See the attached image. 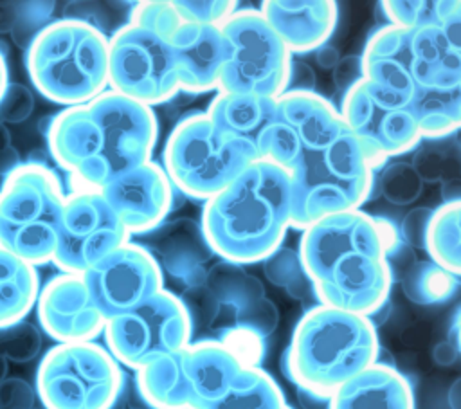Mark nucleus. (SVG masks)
Returning <instances> with one entry per match:
<instances>
[{
  "label": "nucleus",
  "instance_id": "nucleus-1",
  "mask_svg": "<svg viewBox=\"0 0 461 409\" xmlns=\"http://www.w3.org/2000/svg\"><path fill=\"white\" fill-rule=\"evenodd\" d=\"M402 243L389 220L355 209L304 227L297 252L319 304L371 317L389 299Z\"/></svg>",
  "mask_w": 461,
  "mask_h": 409
},
{
  "label": "nucleus",
  "instance_id": "nucleus-2",
  "mask_svg": "<svg viewBox=\"0 0 461 409\" xmlns=\"http://www.w3.org/2000/svg\"><path fill=\"white\" fill-rule=\"evenodd\" d=\"M45 137L50 157L68 173L74 187L99 191L151 160L158 121L149 106L106 90L56 114Z\"/></svg>",
  "mask_w": 461,
  "mask_h": 409
},
{
  "label": "nucleus",
  "instance_id": "nucleus-3",
  "mask_svg": "<svg viewBox=\"0 0 461 409\" xmlns=\"http://www.w3.org/2000/svg\"><path fill=\"white\" fill-rule=\"evenodd\" d=\"M211 250L234 265L258 263L281 247L292 227L290 177L256 160L227 187L205 200L200 220Z\"/></svg>",
  "mask_w": 461,
  "mask_h": 409
},
{
  "label": "nucleus",
  "instance_id": "nucleus-4",
  "mask_svg": "<svg viewBox=\"0 0 461 409\" xmlns=\"http://www.w3.org/2000/svg\"><path fill=\"white\" fill-rule=\"evenodd\" d=\"M295 164L292 186V227L304 229L315 220L360 209L373 195L375 169L340 114L294 130Z\"/></svg>",
  "mask_w": 461,
  "mask_h": 409
},
{
  "label": "nucleus",
  "instance_id": "nucleus-5",
  "mask_svg": "<svg viewBox=\"0 0 461 409\" xmlns=\"http://www.w3.org/2000/svg\"><path fill=\"white\" fill-rule=\"evenodd\" d=\"M378 355L380 341L371 317L317 303L297 321L283 369L295 387L331 396L378 362Z\"/></svg>",
  "mask_w": 461,
  "mask_h": 409
},
{
  "label": "nucleus",
  "instance_id": "nucleus-6",
  "mask_svg": "<svg viewBox=\"0 0 461 409\" xmlns=\"http://www.w3.org/2000/svg\"><path fill=\"white\" fill-rule=\"evenodd\" d=\"M25 67L45 99L88 103L108 90V36L83 20H52L27 45Z\"/></svg>",
  "mask_w": 461,
  "mask_h": 409
},
{
  "label": "nucleus",
  "instance_id": "nucleus-7",
  "mask_svg": "<svg viewBox=\"0 0 461 409\" xmlns=\"http://www.w3.org/2000/svg\"><path fill=\"white\" fill-rule=\"evenodd\" d=\"M256 160L259 155L250 142L216 126L203 110L184 115L173 126L162 168L175 189L205 202Z\"/></svg>",
  "mask_w": 461,
  "mask_h": 409
},
{
  "label": "nucleus",
  "instance_id": "nucleus-8",
  "mask_svg": "<svg viewBox=\"0 0 461 409\" xmlns=\"http://www.w3.org/2000/svg\"><path fill=\"white\" fill-rule=\"evenodd\" d=\"M65 191L43 162H22L0 186V247L32 267L52 261Z\"/></svg>",
  "mask_w": 461,
  "mask_h": 409
},
{
  "label": "nucleus",
  "instance_id": "nucleus-9",
  "mask_svg": "<svg viewBox=\"0 0 461 409\" xmlns=\"http://www.w3.org/2000/svg\"><path fill=\"white\" fill-rule=\"evenodd\" d=\"M124 386V371L106 346L85 341L47 350L34 391L45 409H117Z\"/></svg>",
  "mask_w": 461,
  "mask_h": 409
},
{
  "label": "nucleus",
  "instance_id": "nucleus-10",
  "mask_svg": "<svg viewBox=\"0 0 461 409\" xmlns=\"http://www.w3.org/2000/svg\"><path fill=\"white\" fill-rule=\"evenodd\" d=\"M220 31L225 58L218 92L270 99L286 92L294 58L259 9H236Z\"/></svg>",
  "mask_w": 461,
  "mask_h": 409
},
{
  "label": "nucleus",
  "instance_id": "nucleus-11",
  "mask_svg": "<svg viewBox=\"0 0 461 409\" xmlns=\"http://www.w3.org/2000/svg\"><path fill=\"white\" fill-rule=\"evenodd\" d=\"M193 323L184 301L162 288L137 308L108 319L103 328L106 350L130 369L184 350L193 341Z\"/></svg>",
  "mask_w": 461,
  "mask_h": 409
},
{
  "label": "nucleus",
  "instance_id": "nucleus-12",
  "mask_svg": "<svg viewBox=\"0 0 461 409\" xmlns=\"http://www.w3.org/2000/svg\"><path fill=\"white\" fill-rule=\"evenodd\" d=\"M108 90L149 108L173 101L180 90L167 38L131 22L117 29L108 38Z\"/></svg>",
  "mask_w": 461,
  "mask_h": 409
},
{
  "label": "nucleus",
  "instance_id": "nucleus-13",
  "mask_svg": "<svg viewBox=\"0 0 461 409\" xmlns=\"http://www.w3.org/2000/svg\"><path fill=\"white\" fill-rule=\"evenodd\" d=\"M128 240V231L101 191L74 187L65 195L52 263L61 272L85 274Z\"/></svg>",
  "mask_w": 461,
  "mask_h": 409
},
{
  "label": "nucleus",
  "instance_id": "nucleus-14",
  "mask_svg": "<svg viewBox=\"0 0 461 409\" xmlns=\"http://www.w3.org/2000/svg\"><path fill=\"white\" fill-rule=\"evenodd\" d=\"M339 112L375 171L421 142L409 106L378 94L364 79L342 94Z\"/></svg>",
  "mask_w": 461,
  "mask_h": 409
},
{
  "label": "nucleus",
  "instance_id": "nucleus-15",
  "mask_svg": "<svg viewBox=\"0 0 461 409\" xmlns=\"http://www.w3.org/2000/svg\"><path fill=\"white\" fill-rule=\"evenodd\" d=\"M81 276L104 321L137 308L164 288V274L157 259L148 247L131 240Z\"/></svg>",
  "mask_w": 461,
  "mask_h": 409
},
{
  "label": "nucleus",
  "instance_id": "nucleus-16",
  "mask_svg": "<svg viewBox=\"0 0 461 409\" xmlns=\"http://www.w3.org/2000/svg\"><path fill=\"white\" fill-rule=\"evenodd\" d=\"M128 234H148L164 223L175 205V186L164 168L149 160L99 189Z\"/></svg>",
  "mask_w": 461,
  "mask_h": 409
},
{
  "label": "nucleus",
  "instance_id": "nucleus-17",
  "mask_svg": "<svg viewBox=\"0 0 461 409\" xmlns=\"http://www.w3.org/2000/svg\"><path fill=\"white\" fill-rule=\"evenodd\" d=\"M36 314L43 332L61 342L95 341L104 328L81 274L52 276L38 292Z\"/></svg>",
  "mask_w": 461,
  "mask_h": 409
},
{
  "label": "nucleus",
  "instance_id": "nucleus-18",
  "mask_svg": "<svg viewBox=\"0 0 461 409\" xmlns=\"http://www.w3.org/2000/svg\"><path fill=\"white\" fill-rule=\"evenodd\" d=\"M180 94L198 95L218 92L225 47L216 25L180 22L167 38Z\"/></svg>",
  "mask_w": 461,
  "mask_h": 409
},
{
  "label": "nucleus",
  "instance_id": "nucleus-19",
  "mask_svg": "<svg viewBox=\"0 0 461 409\" xmlns=\"http://www.w3.org/2000/svg\"><path fill=\"white\" fill-rule=\"evenodd\" d=\"M362 79L378 94L409 106L414 83L411 74V29L384 25L376 29L362 54Z\"/></svg>",
  "mask_w": 461,
  "mask_h": 409
},
{
  "label": "nucleus",
  "instance_id": "nucleus-20",
  "mask_svg": "<svg viewBox=\"0 0 461 409\" xmlns=\"http://www.w3.org/2000/svg\"><path fill=\"white\" fill-rule=\"evenodd\" d=\"M182 371L189 393V409H209L232 386L249 362L225 341H191L182 351Z\"/></svg>",
  "mask_w": 461,
  "mask_h": 409
},
{
  "label": "nucleus",
  "instance_id": "nucleus-21",
  "mask_svg": "<svg viewBox=\"0 0 461 409\" xmlns=\"http://www.w3.org/2000/svg\"><path fill=\"white\" fill-rule=\"evenodd\" d=\"M259 13L292 56L326 45L339 20L337 4L331 0H267Z\"/></svg>",
  "mask_w": 461,
  "mask_h": 409
},
{
  "label": "nucleus",
  "instance_id": "nucleus-22",
  "mask_svg": "<svg viewBox=\"0 0 461 409\" xmlns=\"http://www.w3.org/2000/svg\"><path fill=\"white\" fill-rule=\"evenodd\" d=\"M414 90L461 86V18L411 31Z\"/></svg>",
  "mask_w": 461,
  "mask_h": 409
},
{
  "label": "nucleus",
  "instance_id": "nucleus-23",
  "mask_svg": "<svg viewBox=\"0 0 461 409\" xmlns=\"http://www.w3.org/2000/svg\"><path fill=\"white\" fill-rule=\"evenodd\" d=\"M153 236L151 249L162 274L164 270L182 286H202L207 276V261L214 256L200 223L191 218H178L160 223L148 232Z\"/></svg>",
  "mask_w": 461,
  "mask_h": 409
},
{
  "label": "nucleus",
  "instance_id": "nucleus-24",
  "mask_svg": "<svg viewBox=\"0 0 461 409\" xmlns=\"http://www.w3.org/2000/svg\"><path fill=\"white\" fill-rule=\"evenodd\" d=\"M328 409H414V391L394 366L375 362L342 384Z\"/></svg>",
  "mask_w": 461,
  "mask_h": 409
},
{
  "label": "nucleus",
  "instance_id": "nucleus-25",
  "mask_svg": "<svg viewBox=\"0 0 461 409\" xmlns=\"http://www.w3.org/2000/svg\"><path fill=\"white\" fill-rule=\"evenodd\" d=\"M205 114L221 130L250 142L256 151L274 123L276 99L216 92Z\"/></svg>",
  "mask_w": 461,
  "mask_h": 409
},
{
  "label": "nucleus",
  "instance_id": "nucleus-26",
  "mask_svg": "<svg viewBox=\"0 0 461 409\" xmlns=\"http://www.w3.org/2000/svg\"><path fill=\"white\" fill-rule=\"evenodd\" d=\"M38 292L36 267L0 247V328L23 321L36 304Z\"/></svg>",
  "mask_w": 461,
  "mask_h": 409
},
{
  "label": "nucleus",
  "instance_id": "nucleus-27",
  "mask_svg": "<svg viewBox=\"0 0 461 409\" xmlns=\"http://www.w3.org/2000/svg\"><path fill=\"white\" fill-rule=\"evenodd\" d=\"M180 351L155 359L137 369V387L149 409H189Z\"/></svg>",
  "mask_w": 461,
  "mask_h": 409
},
{
  "label": "nucleus",
  "instance_id": "nucleus-28",
  "mask_svg": "<svg viewBox=\"0 0 461 409\" xmlns=\"http://www.w3.org/2000/svg\"><path fill=\"white\" fill-rule=\"evenodd\" d=\"M203 286L218 304V312L227 310L232 319L256 301L265 297V288L261 281L240 265L220 261L207 268Z\"/></svg>",
  "mask_w": 461,
  "mask_h": 409
},
{
  "label": "nucleus",
  "instance_id": "nucleus-29",
  "mask_svg": "<svg viewBox=\"0 0 461 409\" xmlns=\"http://www.w3.org/2000/svg\"><path fill=\"white\" fill-rule=\"evenodd\" d=\"M423 249L441 268L461 274V202H443L432 209Z\"/></svg>",
  "mask_w": 461,
  "mask_h": 409
},
{
  "label": "nucleus",
  "instance_id": "nucleus-30",
  "mask_svg": "<svg viewBox=\"0 0 461 409\" xmlns=\"http://www.w3.org/2000/svg\"><path fill=\"white\" fill-rule=\"evenodd\" d=\"M285 404L277 382L259 366L247 364L227 393L209 409H281Z\"/></svg>",
  "mask_w": 461,
  "mask_h": 409
},
{
  "label": "nucleus",
  "instance_id": "nucleus-31",
  "mask_svg": "<svg viewBox=\"0 0 461 409\" xmlns=\"http://www.w3.org/2000/svg\"><path fill=\"white\" fill-rule=\"evenodd\" d=\"M459 288V276L441 268L434 261H414L402 277L403 294L416 304H439Z\"/></svg>",
  "mask_w": 461,
  "mask_h": 409
},
{
  "label": "nucleus",
  "instance_id": "nucleus-32",
  "mask_svg": "<svg viewBox=\"0 0 461 409\" xmlns=\"http://www.w3.org/2000/svg\"><path fill=\"white\" fill-rule=\"evenodd\" d=\"M380 5L391 25L411 31L429 25H445L461 18V2L457 0H389Z\"/></svg>",
  "mask_w": 461,
  "mask_h": 409
},
{
  "label": "nucleus",
  "instance_id": "nucleus-33",
  "mask_svg": "<svg viewBox=\"0 0 461 409\" xmlns=\"http://www.w3.org/2000/svg\"><path fill=\"white\" fill-rule=\"evenodd\" d=\"M412 168L425 182H447L459 178V146L452 137L421 141L414 148Z\"/></svg>",
  "mask_w": 461,
  "mask_h": 409
},
{
  "label": "nucleus",
  "instance_id": "nucleus-34",
  "mask_svg": "<svg viewBox=\"0 0 461 409\" xmlns=\"http://www.w3.org/2000/svg\"><path fill=\"white\" fill-rule=\"evenodd\" d=\"M263 270L272 285L281 286L294 299H304L308 295L313 297L312 285L304 274L297 250L285 247L276 249L263 259Z\"/></svg>",
  "mask_w": 461,
  "mask_h": 409
},
{
  "label": "nucleus",
  "instance_id": "nucleus-35",
  "mask_svg": "<svg viewBox=\"0 0 461 409\" xmlns=\"http://www.w3.org/2000/svg\"><path fill=\"white\" fill-rule=\"evenodd\" d=\"M376 186L382 196L394 205H409L418 200L423 191V180L409 162L382 166Z\"/></svg>",
  "mask_w": 461,
  "mask_h": 409
},
{
  "label": "nucleus",
  "instance_id": "nucleus-36",
  "mask_svg": "<svg viewBox=\"0 0 461 409\" xmlns=\"http://www.w3.org/2000/svg\"><path fill=\"white\" fill-rule=\"evenodd\" d=\"M41 350V332L27 323L20 321L11 326L0 328V355L9 362H29Z\"/></svg>",
  "mask_w": 461,
  "mask_h": 409
},
{
  "label": "nucleus",
  "instance_id": "nucleus-37",
  "mask_svg": "<svg viewBox=\"0 0 461 409\" xmlns=\"http://www.w3.org/2000/svg\"><path fill=\"white\" fill-rule=\"evenodd\" d=\"M128 22L169 38L182 20L171 2H139L131 7Z\"/></svg>",
  "mask_w": 461,
  "mask_h": 409
},
{
  "label": "nucleus",
  "instance_id": "nucleus-38",
  "mask_svg": "<svg viewBox=\"0 0 461 409\" xmlns=\"http://www.w3.org/2000/svg\"><path fill=\"white\" fill-rule=\"evenodd\" d=\"M56 4L54 2H22L18 4V16L16 23L11 31L14 41L20 47H25L31 43V40L47 25L50 23V16L54 13Z\"/></svg>",
  "mask_w": 461,
  "mask_h": 409
},
{
  "label": "nucleus",
  "instance_id": "nucleus-39",
  "mask_svg": "<svg viewBox=\"0 0 461 409\" xmlns=\"http://www.w3.org/2000/svg\"><path fill=\"white\" fill-rule=\"evenodd\" d=\"M182 22L216 25L220 27L238 7L236 2L229 0H203V2H171Z\"/></svg>",
  "mask_w": 461,
  "mask_h": 409
},
{
  "label": "nucleus",
  "instance_id": "nucleus-40",
  "mask_svg": "<svg viewBox=\"0 0 461 409\" xmlns=\"http://www.w3.org/2000/svg\"><path fill=\"white\" fill-rule=\"evenodd\" d=\"M34 110V95L22 83H7L0 97V124H18Z\"/></svg>",
  "mask_w": 461,
  "mask_h": 409
},
{
  "label": "nucleus",
  "instance_id": "nucleus-41",
  "mask_svg": "<svg viewBox=\"0 0 461 409\" xmlns=\"http://www.w3.org/2000/svg\"><path fill=\"white\" fill-rule=\"evenodd\" d=\"M36 391L20 377L0 380V409H34Z\"/></svg>",
  "mask_w": 461,
  "mask_h": 409
},
{
  "label": "nucleus",
  "instance_id": "nucleus-42",
  "mask_svg": "<svg viewBox=\"0 0 461 409\" xmlns=\"http://www.w3.org/2000/svg\"><path fill=\"white\" fill-rule=\"evenodd\" d=\"M430 214H432V209H429V207H416V209L409 211L405 214V218L402 220L400 240L412 247H423Z\"/></svg>",
  "mask_w": 461,
  "mask_h": 409
},
{
  "label": "nucleus",
  "instance_id": "nucleus-43",
  "mask_svg": "<svg viewBox=\"0 0 461 409\" xmlns=\"http://www.w3.org/2000/svg\"><path fill=\"white\" fill-rule=\"evenodd\" d=\"M333 79H335L340 94H344L348 88H351L355 83H358L362 79L360 56H346V58L339 59V63L333 68Z\"/></svg>",
  "mask_w": 461,
  "mask_h": 409
},
{
  "label": "nucleus",
  "instance_id": "nucleus-44",
  "mask_svg": "<svg viewBox=\"0 0 461 409\" xmlns=\"http://www.w3.org/2000/svg\"><path fill=\"white\" fill-rule=\"evenodd\" d=\"M20 164V155L11 144V133L7 132V126L0 124V175H9Z\"/></svg>",
  "mask_w": 461,
  "mask_h": 409
},
{
  "label": "nucleus",
  "instance_id": "nucleus-45",
  "mask_svg": "<svg viewBox=\"0 0 461 409\" xmlns=\"http://www.w3.org/2000/svg\"><path fill=\"white\" fill-rule=\"evenodd\" d=\"M297 400L303 409H328L330 407V396L297 387Z\"/></svg>",
  "mask_w": 461,
  "mask_h": 409
},
{
  "label": "nucleus",
  "instance_id": "nucleus-46",
  "mask_svg": "<svg viewBox=\"0 0 461 409\" xmlns=\"http://www.w3.org/2000/svg\"><path fill=\"white\" fill-rule=\"evenodd\" d=\"M432 357L434 360L439 364V366H452L457 359H459V348L454 346L448 339L436 344L434 351H432Z\"/></svg>",
  "mask_w": 461,
  "mask_h": 409
},
{
  "label": "nucleus",
  "instance_id": "nucleus-47",
  "mask_svg": "<svg viewBox=\"0 0 461 409\" xmlns=\"http://www.w3.org/2000/svg\"><path fill=\"white\" fill-rule=\"evenodd\" d=\"M18 16V4L0 2V32H11Z\"/></svg>",
  "mask_w": 461,
  "mask_h": 409
},
{
  "label": "nucleus",
  "instance_id": "nucleus-48",
  "mask_svg": "<svg viewBox=\"0 0 461 409\" xmlns=\"http://www.w3.org/2000/svg\"><path fill=\"white\" fill-rule=\"evenodd\" d=\"M317 63L322 67V68H335V65L339 63L340 56H339V50L335 47H328V45H322L319 47L317 50Z\"/></svg>",
  "mask_w": 461,
  "mask_h": 409
},
{
  "label": "nucleus",
  "instance_id": "nucleus-49",
  "mask_svg": "<svg viewBox=\"0 0 461 409\" xmlns=\"http://www.w3.org/2000/svg\"><path fill=\"white\" fill-rule=\"evenodd\" d=\"M447 402H448L450 409H461V380L459 378H456L454 384L450 386L448 395H447Z\"/></svg>",
  "mask_w": 461,
  "mask_h": 409
},
{
  "label": "nucleus",
  "instance_id": "nucleus-50",
  "mask_svg": "<svg viewBox=\"0 0 461 409\" xmlns=\"http://www.w3.org/2000/svg\"><path fill=\"white\" fill-rule=\"evenodd\" d=\"M7 83H9V70H7V61H5V56H4V52L0 50V97H2V94H4V90H5V86H7Z\"/></svg>",
  "mask_w": 461,
  "mask_h": 409
},
{
  "label": "nucleus",
  "instance_id": "nucleus-51",
  "mask_svg": "<svg viewBox=\"0 0 461 409\" xmlns=\"http://www.w3.org/2000/svg\"><path fill=\"white\" fill-rule=\"evenodd\" d=\"M7 371H9V368H7V360L0 355V380H4V378L7 377Z\"/></svg>",
  "mask_w": 461,
  "mask_h": 409
},
{
  "label": "nucleus",
  "instance_id": "nucleus-52",
  "mask_svg": "<svg viewBox=\"0 0 461 409\" xmlns=\"http://www.w3.org/2000/svg\"><path fill=\"white\" fill-rule=\"evenodd\" d=\"M281 409H294V407H290V405H288V404H285V405H283V407H281Z\"/></svg>",
  "mask_w": 461,
  "mask_h": 409
}]
</instances>
